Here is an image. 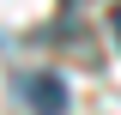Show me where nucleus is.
I'll return each mask as SVG.
<instances>
[{"instance_id": "obj_1", "label": "nucleus", "mask_w": 121, "mask_h": 115, "mask_svg": "<svg viewBox=\"0 0 121 115\" xmlns=\"http://www.w3.org/2000/svg\"><path fill=\"white\" fill-rule=\"evenodd\" d=\"M24 97L36 115H67V85H60L55 73H30L24 79Z\"/></svg>"}, {"instance_id": "obj_2", "label": "nucleus", "mask_w": 121, "mask_h": 115, "mask_svg": "<svg viewBox=\"0 0 121 115\" xmlns=\"http://www.w3.org/2000/svg\"><path fill=\"white\" fill-rule=\"evenodd\" d=\"M109 30H115V43H121V6H115V12H109Z\"/></svg>"}]
</instances>
